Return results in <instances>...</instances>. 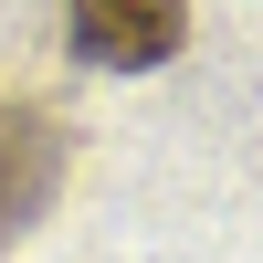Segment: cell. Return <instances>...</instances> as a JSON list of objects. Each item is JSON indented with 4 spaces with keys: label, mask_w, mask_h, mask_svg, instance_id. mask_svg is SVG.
<instances>
[{
    "label": "cell",
    "mask_w": 263,
    "mask_h": 263,
    "mask_svg": "<svg viewBox=\"0 0 263 263\" xmlns=\"http://www.w3.org/2000/svg\"><path fill=\"white\" fill-rule=\"evenodd\" d=\"M63 21H74V53H84V63H105V74H147V63L179 53L190 0H74Z\"/></svg>",
    "instance_id": "6da1fadb"
},
{
    "label": "cell",
    "mask_w": 263,
    "mask_h": 263,
    "mask_svg": "<svg viewBox=\"0 0 263 263\" xmlns=\"http://www.w3.org/2000/svg\"><path fill=\"white\" fill-rule=\"evenodd\" d=\"M53 190H63V126L32 105H0V242L42 221Z\"/></svg>",
    "instance_id": "7a4b0ae2"
}]
</instances>
